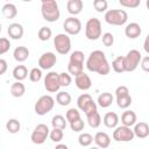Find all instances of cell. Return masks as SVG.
Returning a JSON list of instances; mask_svg holds the SVG:
<instances>
[{"label": "cell", "instance_id": "1", "mask_svg": "<svg viewBox=\"0 0 149 149\" xmlns=\"http://www.w3.org/2000/svg\"><path fill=\"white\" fill-rule=\"evenodd\" d=\"M86 68L91 72H97L100 76H106L111 71V65L106 58V55L101 50L92 51L86 59Z\"/></svg>", "mask_w": 149, "mask_h": 149}, {"label": "cell", "instance_id": "2", "mask_svg": "<svg viewBox=\"0 0 149 149\" xmlns=\"http://www.w3.org/2000/svg\"><path fill=\"white\" fill-rule=\"evenodd\" d=\"M41 14L47 22H56L61 16L58 3L55 0H42Z\"/></svg>", "mask_w": 149, "mask_h": 149}, {"label": "cell", "instance_id": "3", "mask_svg": "<svg viewBox=\"0 0 149 149\" xmlns=\"http://www.w3.org/2000/svg\"><path fill=\"white\" fill-rule=\"evenodd\" d=\"M105 21L112 26H122L128 20V14L125 9H108L104 16Z\"/></svg>", "mask_w": 149, "mask_h": 149}, {"label": "cell", "instance_id": "4", "mask_svg": "<svg viewBox=\"0 0 149 149\" xmlns=\"http://www.w3.org/2000/svg\"><path fill=\"white\" fill-rule=\"evenodd\" d=\"M102 29H101V22L97 17H91L87 20L85 24V36L90 41H97L101 37Z\"/></svg>", "mask_w": 149, "mask_h": 149}, {"label": "cell", "instance_id": "5", "mask_svg": "<svg viewBox=\"0 0 149 149\" xmlns=\"http://www.w3.org/2000/svg\"><path fill=\"white\" fill-rule=\"evenodd\" d=\"M55 106V99L49 95V94H45V95H41L37 101L35 102V106H34V111L37 115H45L48 114Z\"/></svg>", "mask_w": 149, "mask_h": 149}, {"label": "cell", "instance_id": "6", "mask_svg": "<svg viewBox=\"0 0 149 149\" xmlns=\"http://www.w3.org/2000/svg\"><path fill=\"white\" fill-rule=\"evenodd\" d=\"M54 45L59 55H66L71 50V38L65 33L57 34L54 37Z\"/></svg>", "mask_w": 149, "mask_h": 149}, {"label": "cell", "instance_id": "7", "mask_svg": "<svg viewBox=\"0 0 149 149\" xmlns=\"http://www.w3.org/2000/svg\"><path fill=\"white\" fill-rule=\"evenodd\" d=\"M125 57V68H126V72H133L137 69V66L140 65L141 61H142V55L139 50L136 49H132L127 52Z\"/></svg>", "mask_w": 149, "mask_h": 149}, {"label": "cell", "instance_id": "8", "mask_svg": "<svg viewBox=\"0 0 149 149\" xmlns=\"http://www.w3.org/2000/svg\"><path fill=\"white\" fill-rule=\"evenodd\" d=\"M77 106L80 111L85 113V115H88L90 113H93L97 109V102H94L93 98L88 93H83L77 99Z\"/></svg>", "mask_w": 149, "mask_h": 149}, {"label": "cell", "instance_id": "9", "mask_svg": "<svg viewBox=\"0 0 149 149\" xmlns=\"http://www.w3.org/2000/svg\"><path fill=\"white\" fill-rule=\"evenodd\" d=\"M115 97H116V104L120 108L126 109L132 104V95L129 93V90L125 85H120L115 90Z\"/></svg>", "mask_w": 149, "mask_h": 149}, {"label": "cell", "instance_id": "10", "mask_svg": "<svg viewBox=\"0 0 149 149\" xmlns=\"http://www.w3.org/2000/svg\"><path fill=\"white\" fill-rule=\"evenodd\" d=\"M49 134H50V130H49L48 126L45 123H38L34 128V130L30 135V140L35 144H42V143L45 142Z\"/></svg>", "mask_w": 149, "mask_h": 149}, {"label": "cell", "instance_id": "11", "mask_svg": "<svg viewBox=\"0 0 149 149\" xmlns=\"http://www.w3.org/2000/svg\"><path fill=\"white\" fill-rule=\"evenodd\" d=\"M135 137L134 130L132 127L127 126H118L113 132V139L116 142H129Z\"/></svg>", "mask_w": 149, "mask_h": 149}, {"label": "cell", "instance_id": "12", "mask_svg": "<svg viewBox=\"0 0 149 149\" xmlns=\"http://www.w3.org/2000/svg\"><path fill=\"white\" fill-rule=\"evenodd\" d=\"M59 87V73H57L56 71L48 72L44 77V88L50 93H55L58 92Z\"/></svg>", "mask_w": 149, "mask_h": 149}, {"label": "cell", "instance_id": "13", "mask_svg": "<svg viewBox=\"0 0 149 149\" xmlns=\"http://www.w3.org/2000/svg\"><path fill=\"white\" fill-rule=\"evenodd\" d=\"M63 29L68 35H78L81 30V22L76 16H70L63 22Z\"/></svg>", "mask_w": 149, "mask_h": 149}, {"label": "cell", "instance_id": "14", "mask_svg": "<svg viewBox=\"0 0 149 149\" xmlns=\"http://www.w3.org/2000/svg\"><path fill=\"white\" fill-rule=\"evenodd\" d=\"M57 62V57L54 52H43L38 58V66L41 70H50Z\"/></svg>", "mask_w": 149, "mask_h": 149}, {"label": "cell", "instance_id": "15", "mask_svg": "<svg viewBox=\"0 0 149 149\" xmlns=\"http://www.w3.org/2000/svg\"><path fill=\"white\" fill-rule=\"evenodd\" d=\"M74 84H76V86L79 90L87 91L92 86V80H91V78H90L88 74H86L85 72H81L77 77H74Z\"/></svg>", "mask_w": 149, "mask_h": 149}, {"label": "cell", "instance_id": "16", "mask_svg": "<svg viewBox=\"0 0 149 149\" xmlns=\"http://www.w3.org/2000/svg\"><path fill=\"white\" fill-rule=\"evenodd\" d=\"M7 34L13 40H20V38H22V36L24 34V29H23L22 24L17 23V22H13L8 26Z\"/></svg>", "mask_w": 149, "mask_h": 149}, {"label": "cell", "instance_id": "17", "mask_svg": "<svg viewBox=\"0 0 149 149\" xmlns=\"http://www.w3.org/2000/svg\"><path fill=\"white\" fill-rule=\"evenodd\" d=\"M141 33H142V29H141V26L137 22H130L125 28V35L128 38H132V40L139 37L141 35Z\"/></svg>", "mask_w": 149, "mask_h": 149}, {"label": "cell", "instance_id": "18", "mask_svg": "<svg viewBox=\"0 0 149 149\" xmlns=\"http://www.w3.org/2000/svg\"><path fill=\"white\" fill-rule=\"evenodd\" d=\"M94 142H95L97 147H99L100 149H106L111 144V137L105 132H98L94 135Z\"/></svg>", "mask_w": 149, "mask_h": 149}, {"label": "cell", "instance_id": "19", "mask_svg": "<svg viewBox=\"0 0 149 149\" xmlns=\"http://www.w3.org/2000/svg\"><path fill=\"white\" fill-rule=\"evenodd\" d=\"M133 130H134L135 136L139 139H146L147 136H149V125L144 121L136 122Z\"/></svg>", "mask_w": 149, "mask_h": 149}, {"label": "cell", "instance_id": "20", "mask_svg": "<svg viewBox=\"0 0 149 149\" xmlns=\"http://www.w3.org/2000/svg\"><path fill=\"white\" fill-rule=\"evenodd\" d=\"M136 121H137V116H136V113L134 111L126 109L121 115V122L123 126H127V127L135 126Z\"/></svg>", "mask_w": 149, "mask_h": 149}, {"label": "cell", "instance_id": "21", "mask_svg": "<svg viewBox=\"0 0 149 149\" xmlns=\"http://www.w3.org/2000/svg\"><path fill=\"white\" fill-rule=\"evenodd\" d=\"M13 56H14V59L19 63H22L24 61L28 59L29 57V50L27 47L24 45H20V47H16L13 51Z\"/></svg>", "mask_w": 149, "mask_h": 149}, {"label": "cell", "instance_id": "22", "mask_svg": "<svg viewBox=\"0 0 149 149\" xmlns=\"http://www.w3.org/2000/svg\"><path fill=\"white\" fill-rule=\"evenodd\" d=\"M102 122L107 128H114L115 129L118 127V123H119V116L115 112H107L104 115Z\"/></svg>", "mask_w": 149, "mask_h": 149}, {"label": "cell", "instance_id": "23", "mask_svg": "<svg viewBox=\"0 0 149 149\" xmlns=\"http://www.w3.org/2000/svg\"><path fill=\"white\" fill-rule=\"evenodd\" d=\"M84 61H85L84 52L80 50H76L70 55L69 64L74 65V66H79V68H84Z\"/></svg>", "mask_w": 149, "mask_h": 149}, {"label": "cell", "instance_id": "24", "mask_svg": "<svg viewBox=\"0 0 149 149\" xmlns=\"http://www.w3.org/2000/svg\"><path fill=\"white\" fill-rule=\"evenodd\" d=\"M83 6L81 0H69L66 2V9L71 15H78L83 10Z\"/></svg>", "mask_w": 149, "mask_h": 149}, {"label": "cell", "instance_id": "25", "mask_svg": "<svg viewBox=\"0 0 149 149\" xmlns=\"http://www.w3.org/2000/svg\"><path fill=\"white\" fill-rule=\"evenodd\" d=\"M1 14L6 17V19H14L16 15H17V9H16V6L14 3H10V2H7L2 6L1 8Z\"/></svg>", "mask_w": 149, "mask_h": 149}, {"label": "cell", "instance_id": "26", "mask_svg": "<svg viewBox=\"0 0 149 149\" xmlns=\"http://www.w3.org/2000/svg\"><path fill=\"white\" fill-rule=\"evenodd\" d=\"M28 69L24 66V65H16L14 69H13V77L16 81H22L27 78L28 76Z\"/></svg>", "mask_w": 149, "mask_h": 149}, {"label": "cell", "instance_id": "27", "mask_svg": "<svg viewBox=\"0 0 149 149\" xmlns=\"http://www.w3.org/2000/svg\"><path fill=\"white\" fill-rule=\"evenodd\" d=\"M113 99H114V98H113V94H112V93H109V92H104V93L99 94L97 102H98V105H99L100 107L107 108V107H109V106L112 105Z\"/></svg>", "mask_w": 149, "mask_h": 149}, {"label": "cell", "instance_id": "28", "mask_svg": "<svg viewBox=\"0 0 149 149\" xmlns=\"http://www.w3.org/2000/svg\"><path fill=\"white\" fill-rule=\"evenodd\" d=\"M26 93V86L22 81H15L10 85V94L15 98H20Z\"/></svg>", "mask_w": 149, "mask_h": 149}, {"label": "cell", "instance_id": "29", "mask_svg": "<svg viewBox=\"0 0 149 149\" xmlns=\"http://www.w3.org/2000/svg\"><path fill=\"white\" fill-rule=\"evenodd\" d=\"M112 69H113V71L116 72V73L126 72V68H125V57H123V56H118L116 58H114L113 62H112Z\"/></svg>", "mask_w": 149, "mask_h": 149}, {"label": "cell", "instance_id": "30", "mask_svg": "<svg viewBox=\"0 0 149 149\" xmlns=\"http://www.w3.org/2000/svg\"><path fill=\"white\" fill-rule=\"evenodd\" d=\"M86 118H87V123L92 128H98L101 125V116H100L98 111H95L93 113H90L88 115H86Z\"/></svg>", "mask_w": 149, "mask_h": 149}, {"label": "cell", "instance_id": "31", "mask_svg": "<svg viewBox=\"0 0 149 149\" xmlns=\"http://www.w3.org/2000/svg\"><path fill=\"white\" fill-rule=\"evenodd\" d=\"M72 98H71V94L69 92H65V91H61L56 94V101L61 105V106H68L70 102H71Z\"/></svg>", "mask_w": 149, "mask_h": 149}, {"label": "cell", "instance_id": "32", "mask_svg": "<svg viewBox=\"0 0 149 149\" xmlns=\"http://www.w3.org/2000/svg\"><path fill=\"white\" fill-rule=\"evenodd\" d=\"M66 118H64L61 114H57L55 116H52L51 119V125L52 128H59V129H64L66 127Z\"/></svg>", "mask_w": 149, "mask_h": 149}, {"label": "cell", "instance_id": "33", "mask_svg": "<svg viewBox=\"0 0 149 149\" xmlns=\"http://www.w3.org/2000/svg\"><path fill=\"white\" fill-rule=\"evenodd\" d=\"M6 129L10 134H16L21 129V123L17 119H9L6 123Z\"/></svg>", "mask_w": 149, "mask_h": 149}, {"label": "cell", "instance_id": "34", "mask_svg": "<svg viewBox=\"0 0 149 149\" xmlns=\"http://www.w3.org/2000/svg\"><path fill=\"white\" fill-rule=\"evenodd\" d=\"M93 141H94V137L90 133H81L78 136V142L81 147H90Z\"/></svg>", "mask_w": 149, "mask_h": 149}, {"label": "cell", "instance_id": "35", "mask_svg": "<svg viewBox=\"0 0 149 149\" xmlns=\"http://www.w3.org/2000/svg\"><path fill=\"white\" fill-rule=\"evenodd\" d=\"M51 35H52V30H51L49 27H45V26L41 27V28L38 29V31H37V37H38L41 41H43V42L50 40Z\"/></svg>", "mask_w": 149, "mask_h": 149}, {"label": "cell", "instance_id": "36", "mask_svg": "<svg viewBox=\"0 0 149 149\" xmlns=\"http://www.w3.org/2000/svg\"><path fill=\"white\" fill-rule=\"evenodd\" d=\"M50 140L55 143H59L62 140H63V136H64V133H63V129H59V128H52V130H50Z\"/></svg>", "mask_w": 149, "mask_h": 149}, {"label": "cell", "instance_id": "37", "mask_svg": "<svg viewBox=\"0 0 149 149\" xmlns=\"http://www.w3.org/2000/svg\"><path fill=\"white\" fill-rule=\"evenodd\" d=\"M65 118L69 121V123L76 121L78 119H81L80 118V112L78 111V108H70V109H68V112L65 114Z\"/></svg>", "mask_w": 149, "mask_h": 149}, {"label": "cell", "instance_id": "38", "mask_svg": "<svg viewBox=\"0 0 149 149\" xmlns=\"http://www.w3.org/2000/svg\"><path fill=\"white\" fill-rule=\"evenodd\" d=\"M42 78V70L40 68H33L29 72V79L33 83H38Z\"/></svg>", "mask_w": 149, "mask_h": 149}, {"label": "cell", "instance_id": "39", "mask_svg": "<svg viewBox=\"0 0 149 149\" xmlns=\"http://www.w3.org/2000/svg\"><path fill=\"white\" fill-rule=\"evenodd\" d=\"M72 83V78H71V74L69 72H61L59 73V84L61 86L63 87H68L70 86Z\"/></svg>", "mask_w": 149, "mask_h": 149}, {"label": "cell", "instance_id": "40", "mask_svg": "<svg viewBox=\"0 0 149 149\" xmlns=\"http://www.w3.org/2000/svg\"><path fill=\"white\" fill-rule=\"evenodd\" d=\"M93 7L97 12L102 13V12H107V7H108V2L106 0H94L93 1Z\"/></svg>", "mask_w": 149, "mask_h": 149}, {"label": "cell", "instance_id": "41", "mask_svg": "<svg viewBox=\"0 0 149 149\" xmlns=\"http://www.w3.org/2000/svg\"><path fill=\"white\" fill-rule=\"evenodd\" d=\"M119 3L126 8H136L140 6V0H119Z\"/></svg>", "mask_w": 149, "mask_h": 149}, {"label": "cell", "instance_id": "42", "mask_svg": "<svg viewBox=\"0 0 149 149\" xmlns=\"http://www.w3.org/2000/svg\"><path fill=\"white\" fill-rule=\"evenodd\" d=\"M101 40H102V44L105 47H112L114 43V35L112 33H105V34H102Z\"/></svg>", "mask_w": 149, "mask_h": 149}, {"label": "cell", "instance_id": "43", "mask_svg": "<svg viewBox=\"0 0 149 149\" xmlns=\"http://www.w3.org/2000/svg\"><path fill=\"white\" fill-rule=\"evenodd\" d=\"M10 48V42L8 38L6 37H1L0 38V55L6 54Z\"/></svg>", "mask_w": 149, "mask_h": 149}, {"label": "cell", "instance_id": "44", "mask_svg": "<svg viewBox=\"0 0 149 149\" xmlns=\"http://www.w3.org/2000/svg\"><path fill=\"white\" fill-rule=\"evenodd\" d=\"M84 126H85V123H84V121H83L81 119H78V120H76V121H73V122L70 123V127H71V129H72L74 133L81 132V130L84 129Z\"/></svg>", "mask_w": 149, "mask_h": 149}, {"label": "cell", "instance_id": "45", "mask_svg": "<svg viewBox=\"0 0 149 149\" xmlns=\"http://www.w3.org/2000/svg\"><path fill=\"white\" fill-rule=\"evenodd\" d=\"M140 65H141V69H142L143 71L149 72V56L143 57L142 61H141V63H140Z\"/></svg>", "mask_w": 149, "mask_h": 149}, {"label": "cell", "instance_id": "46", "mask_svg": "<svg viewBox=\"0 0 149 149\" xmlns=\"http://www.w3.org/2000/svg\"><path fill=\"white\" fill-rule=\"evenodd\" d=\"M6 70H7V62L3 58H1L0 59V74H3Z\"/></svg>", "mask_w": 149, "mask_h": 149}, {"label": "cell", "instance_id": "47", "mask_svg": "<svg viewBox=\"0 0 149 149\" xmlns=\"http://www.w3.org/2000/svg\"><path fill=\"white\" fill-rule=\"evenodd\" d=\"M143 49H144V51L149 55V34L146 36V38H144V42H143Z\"/></svg>", "mask_w": 149, "mask_h": 149}, {"label": "cell", "instance_id": "48", "mask_svg": "<svg viewBox=\"0 0 149 149\" xmlns=\"http://www.w3.org/2000/svg\"><path fill=\"white\" fill-rule=\"evenodd\" d=\"M54 149H69L68 148V146H65V144H62V143H58Z\"/></svg>", "mask_w": 149, "mask_h": 149}, {"label": "cell", "instance_id": "49", "mask_svg": "<svg viewBox=\"0 0 149 149\" xmlns=\"http://www.w3.org/2000/svg\"><path fill=\"white\" fill-rule=\"evenodd\" d=\"M146 6H147V8H148V10H149V0L146 1Z\"/></svg>", "mask_w": 149, "mask_h": 149}, {"label": "cell", "instance_id": "50", "mask_svg": "<svg viewBox=\"0 0 149 149\" xmlns=\"http://www.w3.org/2000/svg\"><path fill=\"white\" fill-rule=\"evenodd\" d=\"M90 149H100V148H99V147H91Z\"/></svg>", "mask_w": 149, "mask_h": 149}]
</instances>
